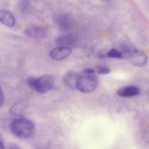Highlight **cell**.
Masks as SVG:
<instances>
[{
  "instance_id": "obj_5",
  "label": "cell",
  "mask_w": 149,
  "mask_h": 149,
  "mask_svg": "<svg viewBox=\"0 0 149 149\" xmlns=\"http://www.w3.org/2000/svg\"><path fill=\"white\" fill-rule=\"evenodd\" d=\"M79 37L76 33H72L58 37L56 43L58 47L71 48L75 47L78 43Z\"/></svg>"
},
{
  "instance_id": "obj_13",
  "label": "cell",
  "mask_w": 149,
  "mask_h": 149,
  "mask_svg": "<svg viewBox=\"0 0 149 149\" xmlns=\"http://www.w3.org/2000/svg\"><path fill=\"white\" fill-rule=\"evenodd\" d=\"M107 56L109 58L119 59L122 57V54L118 50L115 48H112L109 50L107 54Z\"/></svg>"
},
{
  "instance_id": "obj_15",
  "label": "cell",
  "mask_w": 149,
  "mask_h": 149,
  "mask_svg": "<svg viewBox=\"0 0 149 149\" xmlns=\"http://www.w3.org/2000/svg\"><path fill=\"white\" fill-rule=\"evenodd\" d=\"M111 72L110 69L107 67H102L97 71V73L99 74L105 75L109 74Z\"/></svg>"
},
{
  "instance_id": "obj_14",
  "label": "cell",
  "mask_w": 149,
  "mask_h": 149,
  "mask_svg": "<svg viewBox=\"0 0 149 149\" xmlns=\"http://www.w3.org/2000/svg\"><path fill=\"white\" fill-rule=\"evenodd\" d=\"M30 6V3L28 0H23L19 3V9L22 13H25L28 10Z\"/></svg>"
},
{
  "instance_id": "obj_11",
  "label": "cell",
  "mask_w": 149,
  "mask_h": 149,
  "mask_svg": "<svg viewBox=\"0 0 149 149\" xmlns=\"http://www.w3.org/2000/svg\"><path fill=\"white\" fill-rule=\"evenodd\" d=\"M139 92V90L137 87L130 85L119 89L117 91L116 93L120 96L126 97L138 95Z\"/></svg>"
},
{
  "instance_id": "obj_8",
  "label": "cell",
  "mask_w": 149,
  "mask_h": 149,
  "mask_svg": "<svg viewBox=\"0 0 149 149\" xmlns=\"http://www.w3.org/2000/svg\"><path fill=\"white\" fill-rule=\"evenodd\" d=\"M72 49L70 48L58 47L52 49L50 52L51 58L56 61L63 60L71 54Z\"/></svg>"
},
{
  "instance_id": "obj_17",
  "label": "cell",
  "mask_w": 149,
  "mask_h": 149,
  "mask_svg": "<svg viewBox=\"0 0 149 149\" xmlns=\"http://www.w3.org/2000/svg\"><path fill=\"white\" fill-rule=\"evenodd\" d=\"M5 101L4 95L2 88L0 85V108L3 105Z\"/></svg>"
},
{
  "instance_id": "obj_1",
  "label": "cell",
  "mask_w": 149,
  "mask_h": 149,
  "mask_svg": "<svg viewBox=\"0 0 149 149\" xmlns=\"http://www.w3.org/2000/svg\"><path fill=\"white\" fill-rule=\"evenodd\" d=\"M10 128L13 134L23 139L32 137L35 131L34 123L31 120L23 117L14 119L11 123Z\"/></svg>"
},
{
  "instance_id": "obj_20",
  "label": "cell",
  "mask_w": 149,
  "mask_h": 149,
  "mask_svg": "<svg viewBox=\"0 0 149 149\" xmlns=\"http://www.w3.org/2000/svg\"><path fill=\"white\" fill-rule=\"evenodd\" d=\"M4 148V144L0 139V149H3Z\"/></svg>"
},
{
  "instance_id": "obj_2",
  "label": "cell",
  "mask_w": 149,
  "mask_h": 149,
  "mask_svg": "<svg viewBox=\"0 0 149 149\" xmlns=\"http://www.w3.org/2000/svg\"><path fill=\"white\" fill-rule=\"evenodd\" d=\"M97 86V79L93 74L81 73L78 79L76 88L81 92L88 93L94 91Z\"/></svg>"
},
{
  "instance_id": "obj_16",
  "label": "cell",
  "mask_w": 149,
  "mask_h": 149,
  "mask_svg": "<svg viewBox=\"0 0 149 149\" xmlns=\"http://www.w3.org/2000/svg\"><path fill=\"white\" fill-rule=\"evenodd\" d=\"M36 77L33 76H30L26 80V84L31 88L34 90L35 82Z\"/></svg>"
},
{
  "instance_id": "obj_7",
  "label": "cell",
  "mask_w": 149,
  "mask_h": 149,
  "mask_svg": "<svg viewBox=\"0 0 149 149\" xmlns=\"http://www.w3.org/2000/svg\"><path fill=\"white\" fill-rule=\"evenodd\" d=\"M56 23L61 31H67L70 30L73 26V20L72 17L67 14H61L55 17Z\"/></svg>"
},
{
  "instance_id": "obj_12",
  "label": "cell",
  "mask_w": 149,
  "mask_h": 149,
  "mask_svg": "<svg viewBox=\"0 0 149 149\" xmlns=\"http://www.w3.org/2000/svg\"><path fill=\"white\" fill-rule=\"evenodd\" d=\"M25 110V106L22 102H18L13 105L10 108V113L15 118L22 117Z\"/></svg>"
},
{
  "instance_id": "obj_3",
  "label": "cell",
  "mask_w": 149,
  "mask_h": 149,
  "mask_svg": "<svg viewBox=\"0 0 149 149\" xmlns=\"http://www.w3.org/2000/svg\"><path fill=\"white\" fill-rule=\"evenodd\" d=\"M54 77L51 74H45L36 78L34 90L40 93H45L53 87Z\"/></svg>"
},
{
  "instance_id": "obj_4",
  "label": "cell",
  "mask_w": 149,
  "mask_h": 149,
  "mask_svg": "<svg viewBox=\"0 0 149 149\" xmlns=\"http://www.w3.org/2000/svg\"><path fill=\"white\" fill-rule=\"evenodd\" d=\"M128 59L133 65L137 67L145 65L148 61L146 54L143 51L137 49H133L129 53Z\"/></svg>"
},
{
  "instance_id": "obj_19",
  "label": "cell",
  "mask_w": 149,
  "mask_h": 149,
  "mask_svg": "<svg viewBox=\"0 0 149 149\" xmlns=\"http://www.w3.org/2000/svg\"><path fill=\"white\" fill-rule=\"evenodd\" d=\"M9 148L10 149H20V146L17 144L15 143H11L8 146Z\"/></svg>"
},
{
  "instance_id": "obj_10",
  "label": "cell",
  "mask_w": 149,
  "mask_h": 149,
  "mask_svg": "<svg viewBox=\"0 0 149 149\" xmlns=\"http://www.w3.org/2000/svg\"><path fill=\"white\" fill-rule=\"evenodd\" d=\"M79 75V74L74 71H68L63 77V82L66 86L70 88H76V84Z\"/></svg>"
},
{
  "instance_id": "obj_6",
  "label": "cell",
  "mask_w": 149,
  "mask_h": 149,
  "mask_svg": "<svg viewBox=\"0 0 149 149\" xmlns=\"http://www.w3.org/2000/svg\"><path fill=\"white\" fill-rule=\"evenodd\" d=\"M24 33L30 38L40 39L45 38L47 31L44 27L38 25H32L27 27L24 31Z\"/></svg>"
},
{
  "instance_id": "obj_9",
  "label": "cell",
  "mask_w": 149,
  "mask_h": 149,
  "mask_svg": "<svg viewBox=\"0 0 149 149\" xmlns=\"http://www.w3.org/2000/svg\"><path fill=\"white\" fill-rule=\"evenodd\" d=\"M0 22L7 26L12 27L15 25V18L9 11L2 10H0Z\"/></svg>"
},
{
  "instance_id": "obj_18",
  "label": "cell",
  "mask_w": 149,
  "mask_h": 149,
  "mask_svg": "<svg viewBox=\"0 0 149 149\" xmlns=\"http://www.w3.org/2000/svg\"><path fill=\"white\" fill-rule=\"evenodd\" d=\"M95 72V70L91 68H87L84 69L81 73L86 74H93Z\"/></svg>"
}]
</instances>
